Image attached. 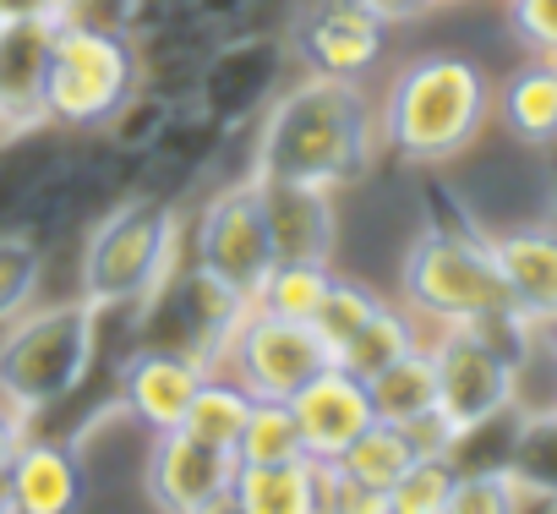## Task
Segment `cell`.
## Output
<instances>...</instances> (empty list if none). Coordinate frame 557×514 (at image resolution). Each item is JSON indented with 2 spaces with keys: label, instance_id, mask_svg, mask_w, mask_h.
<instances>
[{
  "label": "cell",
  "instance_id": "obj_1",
  "mask_svg": "<svg viewBox=\"0 0 557 514\" xmlns=\"http://www.w3.org/2000/svg\"><path fill=\"white\" fill-rule=\"evenodd\" d=\"M383 143V121L356 77H323L307 72L290 83L262 115L251 175L307 181V186H356Z\"/></svg>",
  "mask_w": 557,
  "mask_h": 514
},
{
  "label": "cell",
  "instance_id": "obj_2",
  "mask_svg": "<svg viewBox=\"0 0 557 514\" xmlns=\"http://www.w3.org/2000/svg\"><path fill=\"white\" fill-rule=\"evenodd\" d=\"M486 115H492V83L465 56L410 61L377 110L383 143H394V154H405L416 164H437V159L465 154L481 137Z\"/></svg>",
  "mask_w": 557,
  "mask_h": 514
},
{
  "label": "cell",
  "instance_id": "obj_3",
  "mask_svg": "<svg viewBox=\"0 0 557 514\" xmlns=\"http://www.w3.org/2000/svg\"><path fill=\"white\" fill-rule=\"evenodd\" d=\"M94 318L83 296L12 318L0 334V400L28 421L66 405L94 372Z\"/></svg>",
  "mask_w": 557,
  "mask_h": 514
},
{
  "label": "cell",
  "instance_id": "obj_4",
  "mask_svg": "<svg viewBox=\"0 0 557 514\" xmlns=\"http://www.w3.org/2000/svg\"><path fill=\"white\" fill-rule=\"evenodd\" d=\"M175 235H181V219H175L170 197L137 192V197L115 203L83 241V302L94 313L148 302L170 280Z\"/></svg>",
  "mask_w": 557,
  "mask_h": 514
},
{
  "label": "cell",
  "instance_id": "obj_5",
  "mask_svg": "<svg viewBox=\"0 0 557 514\" xmlns=\"http://www.w3.org/2000/svg\"><path fill=\"white\" fill-rule=\"evenodd\" d=\"M405 302L416 318L448 329V323H470L492 307H513L508 285L497 274L492 241L470 235V230H426L410 257H405Z\"/></svg>",
  "mask_w": 557,
  "mask_h": 514
},
{
  "label": "cell",
  "instance_id": "obj_6",
  "mask_svg": "<svg viewBox=\"0 0 557 514\" xmlns=\"http://www.w3.org/2000/svg\"><path fill=\"white\" fill-rule=\"evenodd\" d=\"M137 94V56L132 39L72 34L55 28L50 77H45V121L55 126H110V115Z\"/></svg>",
  "mask_w": 557,
  "mask_h": 514
},
{
  "label": "cell",
  "instance_id": "obj_7",
  "mask_svg": "<svg viewBox=\"0 0 557 514\" xmlns=\"http://www.w3.org/2000/svg\"><path fill=\"white\" fill-rule=\"evenodd\" d=\"M230 378L240 389H251L257 400H290L301 383H312L334 356L329 345L318 340L312 323H290V318H273V313H246L240 329L230 334L224 356Z\"/></svg>",
  "mask_w": 557,
  "mask_h": 514
},
{
  "label": "cell",
  "instance_id": "obj_8",
  "mask_svg": "<svg viewBox=\"0 0 557 514\" xmlns=\"http://www.w3.org/2000/svg\"><path fill=\"white\" fill-rule=\"evenodd\" d=\"M191 264H202L219 280H230L235 291L257 296L262 274L273 269V241H268V224H262L257 181L224 186L219 197L202 203L197 230H191Z\"/></svg>",
  "mask_w": 557,
  "mask_h": 514
},
{
  "label": "cell",
  "instance_id": "obj_9",
  "mask_svg": "<svg viewBox=\"0 0 557 514\" xmlns=\"http://www.w3.org/2000/svg\"><path fill=\"white\" fill-rule=\"evenodd\" d=\"M426 351L437 367V411L454 427H470V421H486L519 405V372L492 345H481L465 323H448Z\"/></svg>",
  "mask_w": 557,
  "mask_h": 514
},
{
  "label": "cell",
  "instance_id": "obj_10",
  "mask_svg": "<svg viewBox=\"0 0 557 514\" xmlns=\"http://www.w3.org/2000/svg\"><path fill=\"white\" fill-rule=\"evenodd\" d=\"M230 476H235V454L213 449L181 427L153 432V454H148V498L170 514H202L230 503Z\"/></svg>",
  "mask_w": 557,
  "mask_h": 514
},
{
  "label": "cell",
  "instance_id": "obj_11",
  "mask_svg": "<svg viewBox=\"0 0 557 514\" xmlns=\"http://www.w3.org/2000/svg\"><path fill=\"white\" fill-rule=\"evenodd\" d=\"M251 181H257V203H262L273 257H285V264H329L334 246H339L334 192L307 186V181H278V175H251Z\"/></svg>",
  "mask_w": 557,
  "mask_h": 514
},
{
  "label": "cell",
  "instance_id": "obj_12",
  "mask_svg": "<svg viewBox=\"0 0 557 514\" xmlns=\"http://www.w3.org/2000/svg\"><path fill=\"white\" fill-rule=\"evenodd\" d=\"M290 411H296V427H301V449L312 460H339L345 443H356L377 421L372 416V400H367V383L350 378L334 362L312 383H301L290 394Z\"/></svg>",
  "mask_w": 557,
  "mask_h": 514
},
{
  "label": "cell",
  "instance_id": "obj_13",
  "mask_svg": "<svg viewBox=\"0 0 557 514\" xmlns=\"http://www.w3.org/2000/svg\"><path fill=\"white\" fill-rule=\"evenodd\" d=\"M50 50H55V23L50 17L0 23V132L45 126Z\"/></svg>",
  "mask_w": 557,
  "mask_h": 514
},
{
  "label": "cell",
  "instance_id": "obj_14",
  "mask_svg": "<svg viewBox=\"0 0 557 514\" xmlns=\"http://www.w3.org/2000/svg\"><path fill=\"white\" fill-rule=\"evenodd\" d=\"M301 61L323 77H356L383 56V23L356 0H318L301 23Z\"/></svg>",
  "mask_w": 557,
  "mask_h": 514
},
{
  "label": "cell",
  "instance_id": "obj_15",
  "mask_svg": "<svg viewBox=\"0 0 557 514\" xmlns=\"http://www.w3.org/2000/svg\"><path fill=\"white\" fill-rule=\"evenodd\" d=\"M202 378H208V362H197L186 351H170V345H148V351H137L126 362L121 394H126V411L143 427L170 432V427H181V416H186V405H191Z\"/></svg>",
  "mask_w": 557,
  "mask_h": 514
},
{
  "label": "cell",
  "instance_id": "obj_16",
  "mask_svg": "<svg viewBox=\"0 0 557 514\" xmlns=\"http://www.w3.org/2000/svg\"><path fill=\"white\" fill-rule=\"evenodd\" d=\"M497 274L508 285V302L530 323H557V224H524L492 235Z\"/></svg>",
  "mask_w": 557,
  "mask_h": 514
},
{
  "label": "cell",
  "instance_id": "obj_17",
  "mask_svg": "<svg viewBox=\"0 0 557 514\" xmlns=\"http://www.w3.org/2000/svg\"><path fill=\"white\" fill-rule=\"evenodd\" d=\"M278 66H285V50H278L273 39H240V45H224V50L208 61L202 83H197L202 110H208L213 121H246V115L268 99Z\"/></svg>",
  "mask_w": 557,
  "mask_h": 514
},
{
  "label": "cell",
  "instance_id": "obj_18",
  "mask_svg": "<svg viewBox=\"0 0 557 514\" xmlns=\"http://www.w3.org/2000/svg\"><path fill=\"white\" fill-rule=\"evenodd\" d=\"M7 470H12V514H66L83 498L77 460L55 443L23 438L17 454L7 460Z\"/></svg>",
  "mask_w": 557,
  "mask_h": 514
},
{
  "label": "cell",
  "instance_id": "obj_19",
  "mask_svg": "<svg viewBox=\"0 0 557 514\" xmlns=\"http://www.w3.org/2000/svg\"><path fill=\"white\" fill-rule=\"evenodd\" d=\"M230 503L240 514H312L318 509V460H273V465H235Z\"/></svg>",
  "mask_w": 557,
  "mask_h": 514
},
{
  "label": "cell",
  "instance_id": "obj_20",
  "mask_svg": "<svg viewBox=\"0 0 557 514\" xmlns=\"http://www.w3.org/2000/svg\"><path fill=\"white\" fill-rule=\"evenodd\" d=\"M410 460H416V449H410V438H405V427H394V421H372L356 443H345V454L339 460H329L361 498H372L377 509H383V492L410 470Z\"/></svg>",
  "mask_w": 557,
  "mask_h": 514
},
{
  "label": "cell",
  "instance_id": "obj_21",
  "mask_svg": "<svg viewBox=\"0 0 557 514\" xmlns=\"http://www.w3.org/2000/svg\"><path fill=\"white\" fill-rule=\"evenodd\" d=\"M497 115H503V126L519 143H535V148L541 143H557V61L535 56V66H519L503 83Z\"/></svg>",
  "mask_w": 557,
  "mask_h": 514
},
{
  "label": "cell",
  "instance_id": "obj_22",
  "mask_svg": "<svg viewBox=\"0 0 557 514\" xmlns=\"http://www.w3.org/2000/svg\"><path fill=\"white\" fill-rule=\"evenodd\" d=\"M367 400H372V416H377V421H394V427H405L410 416L432 411V405H437L432 351L416 345V351H405L399 362H388L383 372H372V378H367Z\"/></svg>",
  "mask_w": 557,
  "mask_h": 514
},
{
  "label": "cell",
  "instance_id": "obj_23",
  "mask_svg": "<svg viewBox=\"0 0 557 514\" xmlns=\"http://www.w3.org/2000/svg\"><path fill=\"white\" fill-rule=\"evenodd\" d=\"M421 340H416V318L410 313H399V307H388V302H377V313L334 351V367H345L350 378H372V372H383L388 362H399L405 351H416Z\"/></svg>",
  "mask_w": 557,
  "mask_h": 514
},
{
  "label": "cell",
  "instance_id": "obj_24",
  "mask_svg": "<svg viewBox=\"0 0 557 514\" xmlns=\"http://www.w3.org/2000/svg\"><path fill=\"white\" fill-rule=\"evenodd\" d=\"M251 400H257V394H251V389H240L235 378L208 372V378L197 383V394H191L186 416H181V432H191V438H202V443H213V449H235V438H240V421H246Z\"/></svg>",
  "mask_w": 557,
  "mask_h": 514
},
{
  "label": "cell",
  "instance_id": "obj_25",
  "mask_svg": "<svg viewBox=\"0 0 557 514\" xmlns=\"http://www.w3.org/2000/svg\"><path fill=\"white\" fill-rule=\"evenodd\" d=\"M329 280H334L329 264H285V257H273V269L262 274L251 307L273 313V318H290V323H312L318 307H323Z\"/></svg>",
  "mask_w": 557,
  "mask_h": 514
},
{
  "label": "cell",
  "instance_id": "obj_26",
  "mask_svg": "<svg viewBox=\"0 0 557 514\" xmlns=\"http://www.w3.org/2000/svg\"><path fill=\"white\" fill-rule=\"evenodd\" d=\"M235 465H273V460H296L307 454L301 449V427H296V411L290 400H251L246 421H240V438H235Z\"/></svg>",
  "mask_w": 557,
  "mask_h": 514
},
{
  "label": "cell",
  "instance_id": "obj_27",
  "mask_svg": "<svg viewBox=\"0 0 557 514\" xmlns=\"http://www.w3.org/2000/svg\"><path fill=\"white\" fill-rule=\"evenodd\" d=\"M508 470L541 498V509H557V405L552 411H524Z\"/></svg>",
  "mask_w": 557,
  "mask_h": 514
},
{
  "label": "cell",
  "instance_id": "obj_28",
  "mask_svg": "<svg viewBox=\"0 0 557 514\" xmlns=\"http://www.w3.org/2000/svg\"><path fill=\"white\" fill-rule=\"evenodd\" d=\"M39 280H45V241H34L28 230H0V329L39 302Z\"/></svg>",
  "mask_w": 557,
  "mask_h": 514
},
{
  "label": "cell",
  "instance_id": "obj_29",
  "mask_svg": "<svg viewBox=\"0 0 557 514\" xmlns=\"http://www.w3.org/2000/svg\"><path fill=\"white\" fill-rule=\"evenodd\" d=\"M454 465L448 460H410V470L383 492L388 514H448V492H454Z\"/></svg>",
  "mask_w": 557,
  "mask_h": 514
},
{
  "label": "cell",
  "instance_id": "obj_30",
  "mask_svg": "<svg viewBox=\"0 0 557 514\" xmlns=\"http://www.w3.org/2000/svg\"><path fill=\"white\" fill-rule=\"evenodd\" d=\"M377 313V296L367 291V285H356V280H329V291H323V307H318V318H312V329H318V340L329 345V356L367 323Z\"/></svg>",
  "mask_w": 557,
  "mask_h": 514
},
{
  "label": "cell",
  "instance_id": "obj_31",
  "mask_svg": "<svg viewBox=\"0 0 557 514\" xmlns=\"http://www.w3.org/2000/svg\"><path fill=\"white\" fill-rule=\"evenodd\" d=\"M55 28H72V34H104V39H132L137 23H143V0H61Z\"/></svg>",
  "mask_w": 557,
  "mask_h": 514
},
{
  "label": "cell",
  "instance_id": "obj_32",
  "mask_svg": "<svg viewBox=\"0 0 557 514\" xmlns=\"http://www.w3.org/2000/svg\"><path fill=\"white\" fill-rule=\"evenodd\" d=\"M448 514H513V470H459Z\"/></svg>",
  "mask_w": 557,
  "mask_h": 514
},
{
  "label": "cell",
  "instance_id": "obj_33",
  "mask_svg": "<svg viewBox=\"0 0 557 514\" xmlns=\"http://www.w3.org/2000/svg\"><path fill=\"white\" fill-rule=\"evenodd\" d=\"M508 23L530 56L557 61V0H508Z\"/></svg>",
  "mask_w": 557,
  "mask_h": 514
},
{
  "label": "cell",
  "instance_id": "obj_34",
  "mask_svg": "<svg viewBox=\"0 0 557 514\" xmlns=\"http://www.w3.org/2000/svg\"><path fill=\"white\" fill-rule=\"evenodd\" d=\"M405 438H410V449H416V460L426 454V460H448V449H454V438H459V427L432 405V411H421V416H410L405 421Z\"/></svg>",
  "mask_w": 557,
  "mask_h": 514
},
{
  "label": "cell",
  "instance_id": "obj_35",
  "mask_svg": "<svg viewBox=\"0 0 557 514\" xmlns=\"http://www.w3.org/2000/svg\"><path fill=\"white\" fill-rule=\"evenodd\" d=\"M356 7H367L383 28H394V23H416V17H426V12H432V0H356Z\"/></svg>",
  "mask_w": 557,
  "mask_h": 514
},
{
  "label": "cell",
  "instance_id": "obj_36",
  "mask_svg": "<svg viewBox=\"0 0 557 514\" xmlns=\"http://www.w3.org/2000/svg\"><path fill=\"white\" fill-rule=\"evenodd\" d=\"M28 438V416H17L7 400H0V465H7L17 454V443Z\"/></svg>",
  "mask_w": 557,
  "mask_h": 514
},
{
  "label": "cell",
  "instance_id": "obj_37",
  "mask_svg": "<svg viewBox=\"0 0 557 514\" xmlns=\"http://www.w3.org/2000/svg\"><path fill=\"white\" fill-rule=\"evenodd\" d=\"M61 0H0V23H23V17H55Z\"/></svg>",
  "mask_w": 557,
  "mask_h": 514
},
{
  "label": "cell",
  "instance_id": "obj_38",
  "mask_svg": "<svg viewBox=\"0 0 557 514\" xmlns=\"http://www.w3.org/2000/svg\"><path fill=\"white\" fill-rule=\"evenodd\" d=\"M197 7H202V17H235L246 0H197Z\"/></svg>",
  "mask_w": 557,
  "mask_h": 514
},
{
  "label": "cell",
  "instance_id": "obj_39",
  "mask_svg": "<svg viewBox=\"0 0 557 514\" xmlns=\"http://www.w3.org/2000/svg\"><path fill=\"white\" fill-rule=\"evenodd\" d=\"M0 514H12V470L0 465Z\"/></svg>",
  "mask_w": 557,
  "mask_h": 514
},
{
  "label": "cell",
  "instance_id": "obj_40",
  "mask_svg": "<svg viewBox=\"0 0 557 514\" xmlns=\"http://www.w3.org/2000/svg\"><path fill=\"white\" fill-rule=\"evenodd\" d=\"M541 334H546V345H552V356H557V323H546Z\"/></svg>",
  "mask_w": 557,
  "mask_h": 514
},
{
  "label": "cell",
  "instance_id": "obj_41",
  "mask_svg": "<svg viewBox=\"0 0 557 514\" xmlns=\"http://www.w3.org/2000/svg\"><path fill=\"white\" fill-rule=\"evenodd\" d=\"M432 7H459V0H432Z\"/></svg>",
  "mask_w": 557,
  "mask_h": 514
}]
</instances>
